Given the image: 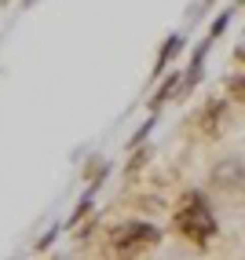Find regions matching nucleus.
I'll use <instances>...</instances> for the list:
<instances>
[{"mask_svg": "<svg viewBox=\"0 0 245 260\" xmlns=\"http://www.w3.org/2000/svg\"><path fill=\"white\" fill-rule=\"evenodd\" d=\"M176 231L180 235H187L190 242H208L216 235V220H213V213H208V205H205V198L201 194H183V202H180V213H176Z\"/></svg>", "mask_w": 245, "mask_h": 260, "instance_id": "nucleus-1", "label": "nucleus"}, {"mask_svg": "<svg viewBox=\"0 0 245 260\" xmlns=\"http://www.w3.org/2000/svg\"><path fill=\"white\" fill-rule=\"evenodd\" d=\"M154 242H157V228H150V223H121L110 235V249L121 256H132V253L150 249Z\"/></svg>", "mask_w": 245, "mask_h": 260, "instance_id": "nucleus-2", "label": "nucleus"}, {"mask_svg": "<svg viewBox=\"0 0 245 260\" xmlns=\"http://www.w3.org/2000/svg\"><path fill=\"white\" fill-rule=\"evenodd\" d=\"M180 44H183L180 37H172V41L165 44V51H161V62H157V70H165V62H168V55H176V51H180Z\"/></svg>", "mask_w": 245, "mask_h": 260, "instance_id": "nucleus-3", "label": "nucleus"}]
</instances>
